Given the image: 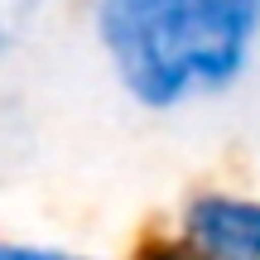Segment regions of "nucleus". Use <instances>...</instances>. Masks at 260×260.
<instances>
[{"label": "nucleus", "mask_w": 260, "mask_h": 260, "mask_svg": "<svg viewBox=\"0 0 260 260\" xmlns=\"http://www.w3.org/2000/svg\"><path fill=\"white\" fill-rule=\"evenodd\" d=\"M111 82L140 111L222 102L260 58V0H87Z\"/></svg>", "instance_id": "f257e3e1"}, {"label": "nucleus", "mask_w": 260, "mask_h": 260, "mask_svg": "<svg viewBox=\"0 0 260 260\" xmlns=\"http://www.w3.org/2000/svg\"><path fill=\"white\" fill-rule=\"evenodd\" d=\"M174 232L198 251V260H260V198L203 188L178 207Z\"/></svg>", "instance_id": "f03ea898"}, {"label": "nucleus", "mask_w": 260, "mask_h": 260, "mask_svg": "<svg viewBox=\"0 0 260 260\" xmlns=\"http://www.w3.org/2000/svg\"><path fill=\"white\" fill-rule=\"evenodd\" d=\"M0 260H102V255L68 241H44V236H0Z\"/></svg>", "instance_id": "7ed1b4c3"}, {"label": "nucleus", "mask_w": 260, "mask_h": 260, "mask_svg": "<svg viewBox=\"0 0 260 260\" xmlns=\"http://www.w3.org/2000/svg\"><path fill=\"white\" fill-rule=\"evenodd\" d=\"M39 5L44 0H0V58L29 39V29L39 24Z\"/></svg>", "instance_id": "20e7f679"}, {"label": "nucleus", "mask_w": 260, "mask_h": 260, "mask_svg": "<svg viewBox=\"0 0 260 260\" xmlns=\"http://www.w3.org/2000/svg\"><path fill=\"white\" fill-rule=\"evenodd\" d=\"M130 260H198V251L183 241L178 232H164V236H149V241H140Z\"/></svg>", "instance_id": "39448f33"}]
</instances>
